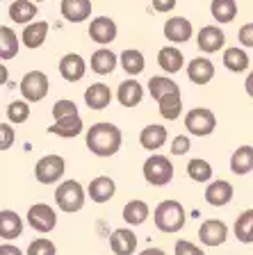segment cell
I'll use <instances>...</instances> for the list:
<instances>
[{
  "label": "cell",
  "instance_id": "obj_1",
  "mask_svg": "<svg viewBox=\"0 0 253 255\" xmlns=\"http://www.w3.org/2000/svg\"><path fill=\"white\" fill-rule=\"evenodd\" d=\"M87 148L98 157H110L121 148V130L114 123H94L87 130Z\"/></svg>",
  "mask_w": 253,
  "mask_h": 255
},
{
  "label": "cell",
  "instance_id": "obj_2",
  "mask_svg": "<svg viewBox=\"0 0 253 255\" xmlns=\"http://www.w3.org/2000/svg\"><path fill=\"white\" fill-rule=\"evenodd\" d=\"M155 226L162 233H178L185 226V210L178 201H164L155 207Z\"/></svg>",
  "mask_w": 253,
  "mask_h": 255
},
{
  "label": "cell",
  "instance_id": "obj_3",
  "mask_svg": "<svg viewBox=\"0 0 253 255\" xmlns=\"http://www.w3.org/2000/svg\"><path fill=\"white\" fill-rule=\"evenodd\" d=\"M144 178H146L148 185H155V187L169 185L171 178H174V164L164 155H151L144 162Z\"/></svg>",
  "mask_w": 253,
  "mask_h": 255
},
{
  "label": "cell",
  "instance_id": "obj_4",
  "mask_svg": "<svg viewBox=\"0 0 253 255\" xmlns=\"http://www.w3.org/2000/svg\"><path fill=\"white\" fill-rule=\"evenodd\" d=\"M55 201H57V205L62 207L64 212H69V214L82 210V205H84L82 185L75 180H64L57 187V191H55Z\"/></svg>",
  "mask_w": 253,
  "mask_h": 255
},
{
  "label": "cell",
  "instance_id": "obj_5",
  "mask_svg": "<svg viewBox=\"0 0 253 255\" xmlns=\"http://www.w3.org/2000/svg\"><path fill=\"white\" fill-rule=\"evenodd\" d=\"M64 169H66L64 157H59V155H46V157H41L37 162L34 175H37V180L41 185H53V182H57L62 178Z\"/></svg>",
  "mask_w": 253,
  "mask_h": 255
},
{
  "label": "cell",
  "instance_id": "obj_6",
  "mask_svg": "<svg viewBox=\"0 0 253 255\" xmlns=\"http://www.w3.org/2000/svg\"><path fill=\"white\" fill-rule=\"evenodd\" d=\"M215 126H217L215 114H212L210 110H206V107H196V110H192L190 114L185 117V128H187L192 134H196V137L210 134L212 130H215Z\"/></svg>",
  "mask_w": 253,
  "mask_h": 255
},
{
  "label": "cell",
  "instance_id": "obj_7",
  "mask_svg": "<svg viewBox=\"0 0 253 255\" xmlns=\"http://www.w3.org/2000/svg\"><path fill=\"white\" fill-rule=\"evenodd\" d=\"M21 94L27 103H37L48 94V78L41 71H30L21 80Z\"/></svg>",
  "mask_w": 253,
  "mask_h": 255
},
{
  "label": "cell",
  "instance_id": "obj_8",
  "mask_svg": "<svg viewBox=\"0 0 253 255\" xmlns=\"http://www.w3.org/2000/svg\"><path fill=\"white\" fill-rule=\"evenodd\" d=\"M27 223H30L34 230L39 233H50L55 228V223H57V217H55L53 207L43 205V203H37V205L30 207V212H27Z\"/></svg>",
  "mask_w": 253,
  "mask_h": 255
},
{
  "label": "cell",
  "instance_id": "obj_9",
  "mask_svg": "<svg viewBox=\"0 0 253 255\" xmlns=\"http://www.w3.org/2000/svg\"><path fill=\"white\" fill-rule=\"evenodd\" d=\"M228 237V228L226 223L219 221V219H210V221H203V226L199 228V239L206 246H222Z\"/></svg>",
  "mask_w": 253,
  "mask_h": 255
},
{
  "label": "cell",
  "instance_id": "obj_10",
  "mask_svg": "<svg viewBox=\"0 0 253 255\" xmlns=\"http://www.w3.org/2000/svg\"><path fill=\"white\" fill-rule=\"evenodd\" d=\"M196 39H199V48L203 53H217V50H222L224 43H226V34L222 32V27H217V25L201 27Z\"/></svg>",
  "mask_w": 253,
  "mask_h": 255
},
{
  "label": "cell",
  "instance_id": "obj_11",
  "mask_svg": "<svg viewBox=\"0 0 253 255\" xmlns=\"http://www.w3.org/2000/svg\"><path fill=\"white\" fill-rule=\"evenodd\" d=\"M89 37L96 43H110L116 39V23L107 16H98L89 23Z\"/></svg>",
  "mask_w": 253,
  "mask_h": 255
},
{
  "label": "cell",
  "instance_id": "obj_12",
  "mask_svg": "<svg viewBox=\"0 0 253 255\" xmlns=\"http://www.w3.org/2000/svg\"><path fill=\"white\" fill-rule=\"evenodd\" d=\"M110 246H112V253L114 255H132L135 249H137V237L128 228L114 230L110 237Z\"/></svg>",
  "mask_w": 253,
  "mask_h": 255
},
{
  "label": "cell",
  "instance_id": "obj_13",
  "mask_svg": "<svg viewBox=\"0 0 253 255\" xmlns=\"http://www.w3.org/2000/svg\"><path fill=\"white\" fill-rule=\"evenodd\" d=\"M187 78H190L194 85H208V82L215 78V66H212L210 59L196 57V59H192L190 66H187Z\"/></svg>",
  "mask_w": 253,
  "mask_h": 255
},
{
  "label": "cell",
  "instance_id": "obj_14",
  "mask_svg": "<svg viewBox=\"0 0 253 255\" xmlns=\"http://www.w3.org/2000/svg\"><path fill=\"white\" fill-rule=\"evenodd\" d=\"M164 37L169 41H176V43H183L192 37V23L183 16H174L164 23Z\"/></svg>",
  "mask_w": 253,
  "mask_h": 255
},
{
  "label": "cell",
  "instance_id": "obj_15",
  "mask_svg": "<svg viewBox=\"0 0 253 255\" xmlns=\"http://www.w3.org/2000/svg\"><path fill=\"white\" fill-rule=\"evenodd\" d=\"M142 96L144 89L137 80H123L119 85V91H116V98H119V103L123 107H137L142 103Z\"/></svg>",
  "mask_w": 253,
  "mask_h": 255
},
{
  "label": "cell",
  "instance_id": "obj_16",
  "mask_svg": "<svg viewBox=\"0 0 253 255\" xmlns=\"http://www.w3.org/2000/svg\"><path fill=\"white\" fill-rule=\"evenodd\" d=\"M62 14L71 23H82L91 14V2L89 0H62Z\"/></svg>",
  "mask_w": 253,
  "mask_h": 255
},
{
  "label": "cell",
  "instance_id": "obj_17",
  "mask_svg": "<svg viewBox=\"0 0 253 255\" xmlns=\"http://www.w3.org/2000/svg\"><path fill=\"white\" fill-rule=\"evenodd\" d=\"M110 101H112V91L107 85L96 82V85H91L89 89L84 91V103H87L89 110H105L110 105Z\"/></svg>",
  "mask_w": 253,
  "mask_h": 255
},
{
  "label": "cell",
  "instance_id": "obj_18",
  "mask_svg": "<svg viewBox=\"0 0 253 255\" xmlns=\"http://www.w3.org/2000/svg\"><path fill=\"white\" fill-rule=\"evenodd\" d=\"M59 73H62L64 80H69V82H78L84 75V59L75 53L64 55L62 62H59Z\"/></svg>",
  "mask_w": 253,
  "mask_h": 255
},
{
  "label": "cell",
  "instance_id": "obj_19",
  "mask_svg": "<svg viewBox=\"0 0 253 255\" xmlns=\"http://www.w3.org/2000/svg\"><path fill=\"white\" fill-rule=\"evenodd\" d=\"M48 132L57 134V137H78L82 132V119L80 114H71V117L57 119L53 126L48 128Z\"/></svg>",
  "mask_w": 253,
  "mask_h": 255
},
{
  "label": "cell",
  "instance_id": "obj_20",
  "mask_svg": "<svg viewBox=\"0 0 253 255\" xmlns=\"http://www.w3.org/2000/svg\"><path fill=\"white\" fill-rule=\"evenodd\" d=\"M231 198H233V185H231V182H226V180H215V182H210V185H208V189H206V201L210 203V205L222 207V205H226Z\"/></svg>",
  "mask_w": 253,
  "mask_h": 255
},
{
  "label": "cell",
  "instance_id": "obj_21",
  "mask_svg": "<svg viewBox=\"0 0 253 255\" xmlns=\"http://www.w3.org/2000/svg\"><path fill=\"white\" fill-rule=\"evenodd\" d=\"M114 191H116L114 180L107 178V175H98V178H94L89 182V196L94 203H107L114 196Z\"/></svg>",
  "mask_w": 253,
  "mask_h": 255
},
{
  "label": "cell",
  "instance_id": "obj_22",
  "mask_svg": "<svg viewBox=\"0 0 253 255\" xmlns=\"http://www.w3.org/2000/svg\"><path fill=\"white\" fill-rule=\"evenodd\" d=\"M23 233V221L21 217L11 210H2L0 212V237L2 239H16Z\"/></svg>",
  "mask_w": 253,
  "mask_h": 255
},
{
  "label": "cell",
  "instance_id": "obj_23",
  "mask_svg": "<svg viewBox=\"0 0 253 255\" xmlns=\"http://www.w3.org/2000/svg\"><path fill=\"white\" fill-rule=\"evenodd\" d=\"M167 141V128L162 126H146L139 134V143H142L146 150H158L164 146Z\"/></svg>",
  "mask_w": 253,
  "mask_h": 255
},
{
  "label": "cell",
  "instance_id": "obj_24",
  "mask_svg": "<svg viewBox=\"0 0 253 255\" xmlns=\"http://www.w3.org/2000/svg\"><path fill=\"white\" fill-rule=\"evenodd\" d=\"M183 62H185L183 53H180L178 48H174V46H167V48H162V50L158 53L160 69L167 71V73H178V71L183 69Z\"/></svg>",
  "mask_w": 253,
  "mask_h": 255
},
{
  "label": "cell",
  "instance_id": "obj_25",
  "mask_svg": "<svg viewBox=\"0 0 253 255\" xmlns=\"http://www.w3.org/2000/svg\"><path fill=\"white\" fill-rule=\"evenodd\" d=\"M160 105V114H162L167 121H176L180 117V110H183V101H180V89L178 91H169L158 101Z\"/></svg>",
  "mask_w": 253,
  "mask_h": 255
},
{
  "label": "cell",
  "instance_id": "obj_26",
  "mask_svg": "<svg viewBox=\"0 0 253 255\" xmlns=\"http://www.w3.org/2000/svg\"><path fill=\"white\" fill-rule=\"evenodd\" d=\"M231 171L238 175H247L253 171V148L251 146H240L231 157Z\"/></svg>",
  "mask_w": 253,
  "mask_h": 255
},
{
  "label": "cell",
  "instance_id": "obj_27",
  "mask_svg": "<svg viewBox=\"0 0 253 255\" xmlns=\"http://www.w3.org/2000/svg\"><path fill=\"white\" fill-rule=\"evenodd\" d=\"M91 69L98 75H110L112 71L116 69V55L112 53V50H107V48L96 50V53L91 55Z\"/></svg>",
  "mask_w": 253,
  "mask_h": 255
},
{
  "label": "cell",
  "instance_id": "obj_28",
  "mask_svg": "<svg viewBox=\"0 0 253 255\" xmlns=\"http://www.w3.org/2000/svg\"><path fill=\"white\" fill-rule=\"evenodd\" d=\"M48 34V23L46 21H37V23H27L25 30H23V43L27 48H39L46 41Z\"/></svg>",
  "mask_w": 253,
  "mask_h": 255
},
{
  "label": "cell",
  "instance_id": "obj_29",
  "mask_svg": "<svg viewBox=\"0 0 253 255\" xmlns=\"http://www.w3.org/2000/svg\"><path fill=\"white\" fill-rule=\"evenodd\" d=\"M210 11L215 16V21L219 23H231L238 16V2L235 0H212Z\"/></svg>",
  "mask_w": 253,
  "mask_h": 255
},
{
  "label": "cell",
  "instance_id": "obj_30",
  "mask_svg": "<svg viewBox=\"0 0 253 255\" xmlns=\"http://www.w3.org/2000/svg\"><path fill=\"white\" fill-rule=\"evenodd\" d=\"M37 16V5L27 2V0H16L9 5V18L14 23H27Z\"/></svg>",
  "mask_w": 253,
  "mask_h": 255
},
{
  "label": "cell",
  "instance_id": "obj_31",
  "mask_svg": "<svg viewBox=\"0 0 253 255\" xmlns=\"http://www.w3.org/2000/svg\"><path fill=\"white\" fill-rule=\"evenodd\" d=\"M148 219V205L144 201H130L123 207V221H128L130 226H139Z\"/></svg>",
  "mask_w": 253,
  "mask_h": 255
},
{
  "label": "cell",
  "instance_id": "obj_32",
  "mask_svg": "<svg viewBox=\"0 0 253 255\" xmlns=\"http://www.w3.org/2000/svg\"><path fill=\"white\" fill-rule=\"evenodd\" d=\"M224 66L228 71H235V73H242L249 66V55L244 53L242 48H228L224 53Z\"/></svg>",
  "mask_w": 253,
  "mask_h": 255
},
{
  "label": "cell",
  "instance_id": "obj_33",
  "mask_svg": "<svg viewBox=\"0 0 253 255\" xmlns=\"http://www.w3.org/2000/svg\"><path fill=\"white\" fill-rule=\"evenodd\" d=\"M121 66L128 75H139L144 71V66H146V62H144V55L139 50L128 48V50L121 53Z\"/></svg>",
  "mask_w": 253,
  "mask_h": 255
},
{
  "label": "cell",
  "instance_id": "obj_34",
  "mask_svg": "<svg viewBox=\"0 0 253 255\" xmlns=\"http://www.w3.org/2000/svg\"><path fill=\"white\" fill-rule=\"evenodd\" d=\"M233 230H235V237H238L240 242L251 244L253 242V210H247V212L240 214Z\"/></svg>",
  "mask_w": 253,
  "mask_h": 255
},
{
  "label": "cell",
  "instance_id": "obj_35",
  "mask_svg": "<svg viewBox=\"0 0 253 255\" xmlns=\"http://www.w3.org/2000/svg\"><path fill=\"white\" fill-rule=\"evenodd\" d=\"M18 53V39H16L14 30H9L7 25L0 27V57L11 59Z\"/></svg>",
  "mask_w": 253,
  "mask_h": 255
},
{
  "label": "cell",
  "instance_id": "obj_36",
  "mask_svg": "<svg viewBox=\"0 0 253 255\" xmlns=\"http://www.w3.org/2000/svg\"><path fill=\"white\" fill-rule=\"evenodd\" d=\"M148 91H151V96H153L155 101H160V98H162L164 94H169V91H178V85H176L174 80L155 75V78L148 80Z\"/></svg>",
  "mask_w": 253,
  "mask_h": 255
},
{
  "label": "cell",
  "instance_id": "obj_37",
  "mask_svg": "<svg viewBox=\"0 0 253 255\" xmlns=\"http://www.w3.org/2000/svg\"><path fill=\"white\" fill-rule=\"evenodd\" d=\"M187 175L196 182H208L212 178V166L208 164L206 159H192L187 164Z\"/></svg>",
  "mask_w": 253,
  "mask_h": 255
},
{
  "label": "cell",
  "instance_id": "obj_38",
  "mask_svg": "<svg viewBox=\"0 0 253 255\" xmlns=\"http://www.w3.org/2000/svg\"><path fill=\"white\" fill-rule=\"evenodd\" d=\"M7 117H9L11 123H23L30 117V107H27L25 101H14L7 105Z\"/></svg>",
  "mask_w": 253,
  "mask_h": 255
},
{
  "label": "cell",
  "instance_id": "obj_39",
  "mask_svg": "<svg viewBox=\"0 0 253 255\" xmlns=\"http://www.w3.org/2000/svg\"><path fill=\"white\" fill-rule=\"evenodd\" d=\"M27 255H55V244L48 239H34L27 246Z\"/></svg>",
  "mask_w": 253,
  "mask_h": 255
},
{
  "label": "cell",
  "instance_id": "obj_40",
  "mask_svg": "<svg viewBox=\"0 0 253 255\" xmlns=\"http://www.w3.org/2000/svg\"><path fill=\"white\" fill-rule=\"evenodd\" d=\"M71 114H78V105H75L73 101H57L53 105L55 121H57V119H64V117H71Z\"/></svg>",
  "mask_w": 253,
  "mask_h": 255
},
{
  "label": "cell",
  "instance_id": "obj_41",
  "mask_svg": "<svg viewBox=\"0 0 253 255\" xmlns=\"http://www.w3.org/2000/svg\"><path fill=\"white\" fill-rule=\"evenodd\" d=\"M176 255H206L199 246H194L192 242H185V239H178L176 244Z\"/></svg>",
  "mask_w": 253,
  "mask_h": 255
},
{
  "label": "cell",
  "instance_id": "obj_42",
  "mask_svg": "<svg viewBox=\"0 0 253 255\" xmlns=\"http://www.w3.org/2000/svg\"><path fill=\"white\" fill-rule=\"evenodd\" d=\"M0 134H2V139H0V150H7L14 143V130H11L7 123H2L0 126Z\"/></svg>",
  "mask_w": 253,
  "mask_h": 255
},
{
  "label": "cell",
  "instance_id": "obj_43",
  "mask_svg": "<svg viewBox=\"0 0 253 255\" xmlns=\"http://www.w3.org/2000/svg\"><path fill=\"white\" fill-rule=\"evenodd\" d=\"M187 150H190V139L185 137V134H180V137H176L171 141V153L174 155H185Z\"/></svg>",
  "mask_w": 253,
  "mask_h": 255
},
{
  "label": "cell",
  "instance_id": "obj_44",
  "mask_svg": "<svg viewBox=\"0 0 253 255\" xmlns=\"http://www.w3.org/2000/svg\"><path fill=\"white\" fill-rule=\"evenodd\" d=\"M240 43L247 48H253V23H247V25L240 27Z\"/></svg>",
  "mask_w": 253,
  "mask_h": 255
},
{
  "label": "cell",
  "instance_id": "obj_45",
  "mask_svg": "<svg viewBox=\"0 0 253 255\" xmlns=\"http://www.w3.org/2000/svg\"><path fill=\"white\" fill-rule=\"evenodd\" d=\"M155 11H171L176 7V0H153Z\"/></svg>",
  "mask_w": 253,
  "mask_h": 255
},
{
  "label": "cell",
  "instance_id": "obj_46",
  "mask_svg": "<svg viewBox=\"0 0 253 255\" xmlns=\"http://www.w3.org/2000/svg\"><path fill=\"white\" fill-rule=\"evenodd\" d=\"M0 255H23V251L11 246V244H2L0 246Z\"/></svg>",
  "mask_w": 253,
  "mask_h": 255
},
{
  "label": "cell",
  "instance_id": "obj_47",
  "mask_svg": "<svg viewBox=\"0 0 253 255\" xmlns=\"http://www.w3.org/2000/svg\"><path fill=\"white\" fill-rule=\"evenodd\" d=\"M244 89H247V94L253 98V73L247 78V82H244Z\"/></svg>",
  "mask_w": 253,
  "mask_h": 255
},
{
  "label": "cell",
  "instance_id": "obj_48",
  "mask_svg": "<svg viewBox=\"0 0 253 255\" xmlns=\"http://www.w3.org/2000/svg\"><path fill=\"white\" fill-rule=\"evenodd\" d=\"M139 255H164V251H160V249H146V251H142Z\"/></svg>",
  "mask_w": 253,
  "mask_h": 255
}]
</instances>
